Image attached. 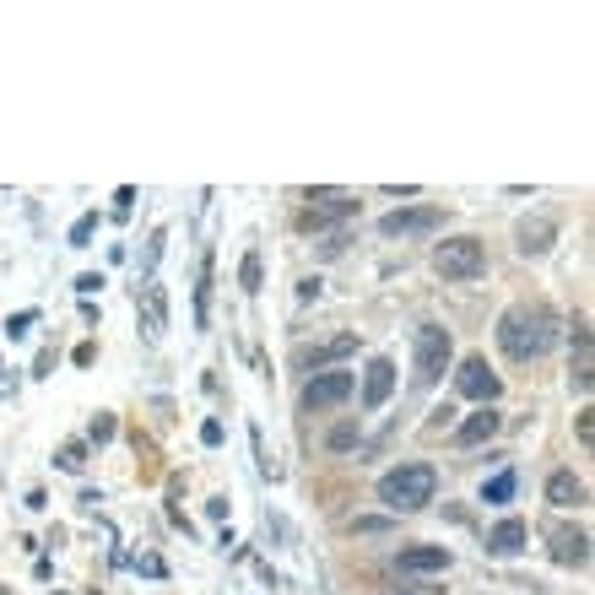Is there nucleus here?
I'll return each mask as SVG.
<instances>
[{
    "label": "nucleus",
    "mask_w": 595,
    "mask_h": 595,
    "mask_svg": "<svg viewBox=\"0 0 595 595\" xmlns=\"http://www.w3.org/2000/svg\"><path fill=\"white\" fill-rule=\"evenodd\" d=\"M552 341H558V314H552L547 303H514V309H504V320H498V347H504L514 363L547 357Z\"/></svg>",
    "instance_id": "1"
},
{
    "label": "nucleus",
    "mask_w": 595,
    "mask_h": 595,
    "mask_svg": "<svg viewBox=\"0 0 595 595\" xmlns=\"http://www.w3.org/2000/svg\"><path fill=\"white\" fill-rule=\"evenodd\" d=\"M433 493H439V471L422 466V460H406V466H395L379 476V504L390 514H417L433 504Z\"/></svg>",
    "instance_id": "2"
},
{
    "label": "nucleus",
    "mask_w": 595,
    "mask_h": 595,
    "mask_svg": "<svg viewBox=\"0 0 595 595\" xmlns=\"http://www.w3.org/2000/svg\"><path fill=\"white\" fill-rule=\"evenodd\" d=\"M449 357H455V347H449V330L422 325L417 336H412V379H417V390L439 385V379L449 374Z\"/></svg>",
    "instance_id": "3"
},
{
    "label": "nucleus",
    "mask_w": 595,
    "mask_h": 595,
    "mask_svg": "<svg viewBox=\"0 0 595 595\" xmlns=\"http://www.w3.org/2000/svg\"><path fill=\"white\" fill-rule=\"evenodd\" d=\"M433 271L444 276V282H471V276L487 271V249L482 238L460 233V238H444L439 249H433Z\"/></svg>",
    "instance_id": "4"
},
{
    "label": "nucleus",
    "mask_w": 595,
    "mask_h": 595,
    "mask_svg": "<svg viewBox=\"0 0 595 595\" xmlns=\"http://www.w3.org/2000/svg\"><path fill=\"white\" fill-rule=\"evenodd\" d=\"M347 395H352V374L347 368H325V374H309L303 406H309V412H330V406H341Z\"/></svg>",
    "instance_id": "5"
},
{
    "label": "nucleus",
    "mask_w": 595,
    "mask_h": 595,
    "mask_svg": "<svg viewBox=\"0 0 595 595\" xmlns=\"http://www.w3.org/2000/svg\"><path fill=\"white\" fill-rule=\"evenodd\" d=\"M455 385H460V395H471V401L493 406L498 390H504V379L487 368V357H466V363H460V374H455Z\"/></svg>",
    "instance_id": "6"
},
{
    "label": "nucleus",
    "mask_w": 595,
    "mask_h": 595,
    "mask_svg": "<svg viewBox=\"0 0 595 595\" xmlns=\"http://www.w3.org/2000/svg\"><path fill=\"white\" fill-rule=\"evenodd\" d=\"M439 222H444V211H439V206H412V211H390V217L379 222V233L406 238V233H433Z\"/></svg>",
    "instance_id": "7"
},
{
    "label": "nucleus",
    "mask_w": 595,
    "mask_h": 595,
    "mask_svg": "<svg viewBox=\"0 0 595 595\" xmlns=\"http://www.w3.org/2000/svg\"><path fill=\"white\" fill-rule=\"evenodd\" d=\"M347 352H357V336L352 330H341V336H330V341H320V347H303L298 352V368H314V374H325L336 357H347Z\"/></svg>",
    "instance_id": "8"
},
{
    "label": "nucleus",
    "mask_w": 595,
    "mask_h": 595,
    "mask_svg": "<svg viewBox=\"0 0 595 595\" xmlns=\"http://www.w3.org/2000/svg\"><path fill=\"white\" fill-rule=\"evenodd\" d=\"M390 390H395V363H390V357H374L368 374H363V406H368V412H379V406L390 401Z\"/></svg>",
    "instance_id": "9"
},
{
    "label": "nucleus",
    "mask_w": 595,
    "mask_h": 595,
    "mask_svg": "<svg viewBox=\"0 0 595 595\" xmlns=\"http://www.w3.org/2000/svg\"><path fill=\"white\" fill-rule=\"evenodd\" d=\"M498 428H504V417H498L493 406H476V412L455 428V444H460V449H476V444H487V439H493Z\"/></svg>",
    "instance_id": "10"
},
{
    "label": "nucleus",
    "mask_w": 595,
    "mask_h": 595,
    "mask_svg": "<svg viewBox=\"0 0 595 595\" xmlns=\"http://www.w3.org/2000/svg\"><path fill=\"white\" fill-rule=\"evenodd\" d=\"M357 211V195H347V190H309V222L320 228V222H330V217H352Z\"/></svg>",
    "instance_id": "11"
},
{
    "label": "nucleus",
    "mask_w": 595,
    "mask_h": 595,
    "mask_svg": "<svg viewBox=\"0 0 595 595\" xmlns=\"http://www.w3.org/2000/svg\"><path fill=\"white\" fill-rule=\"evenodd\" d=\"M449 563H455L449 547H401V558H395L401 574H444Z\"/></svg>",
    "instance_id": "12"
},
{
    "label": "nucleus",
    "mask_w": 595,
    "mask_h": 595,
    "mask_svg": "<svg viewBox=\"0 0 595 595\" xmlns=\"http://www.w3.org/2000/svg\"><path fill=\"white\" fill-rule=\"evenodd\" d=\"M514 238H520V255L536 260V255H547V249H552V238H558V222H552V217H525Z\"/></svg>",
    "instance_id": "13"
},
{
    "label": "nucleus",
    "mask_w": 595,
    "mask_h": 595,
    "mask_svg": "<svg viewBox=\"0 0 595 595\" xmlns=\"http://www.w3.org/2000/svg\"><path fill=\"white\" fill-rule=\"evenodd\" d=\"M141 330H147V341H157L168 330V293L157 282L141 287Z\"/></svg>",
    "instance_id": "14"
},
{
    "label": "nucleus",
    "mask_w": 595,
    "mask_h": 595,
    "mask_svg": "<svg viewBox=\"0 0 595 595\" xmlns=\"http://www.w3.org/2000/svg\"><path fill=\"white\" fill-rule=\"evenodd\" d=\"M552 558L563 568H585L590 563V536L585 531H552Z\"/></svg>",
    "instance_id": "15"
},
{
    "label": "nucleus",
    "mask_w": 595,
    "mask_h": 595,
    "mask_svg": "<svg viewBox=\"0 0 595 595\" xmlns=\"http://www.w3.org/2000/svg\"><path fill=\"white\" fill-rule=\"evenodd\" d=\"M520 547H525V520H498L493 531H487V552H493V558H514Z\"/></svg>",
    "instance_id": "16"
},
{
    "label": "nucleus",
    "mask_w": 595,
    "mask_h": 595,
    "mask_svg": "<svg viewBox=\"0 0 595 595\" xmlns=\"http://www.w3.org/2000/svg\"><path fill=\"white\" fill-rule=\"evenodd\" d=\"M547 504H552V509H574V504H585V482H579L574 471H552V482H547Z\"/></svg>",
    "instance_id": "17"
},
{
    "label": "nucleus",
    "mask_w": 595,
    "mask_h": 595,
    "mask_svg": "<svg viewBox=\"0 0 595 595\" xmlns=\"http://www.w3.org/2000/svg\"><path fill=\"white\" fill-rule=\"evenodd\" d=\"M590 379H595V374H590V330L579 325V330H574V385L590 390Z\"/></svg>",
    "instance_id": "18"
},
{
    "label": "nucleus",
    "mask_w": 595,
    "mask_h": 595,
    "mask_svg": "<svg viewBox=\"0 0 595 595\" xmlns=\"http://www.w3.org/2000/svg\"><path fill=\"white\" fill-rule=\"evenodd\" d=\"M509 498H514V471L493 476V482L482 487V504H509Z\"/></svg>",
    "instance_id": "19"
},
{
    "label": "nucleus",
    "mask_w": 595,
    "mask_h": 595,
    "mask_svg": "<svg viewBox=\"0 0 595 595\" xmlns=\"http://www.w3.org/2000/svg\"><path fill=\"white\" fill-rule=\"evenodd\" d=\"M238 282H244V293H260V255L249 249L244 266H238Z\"/></svg>",
    "instance_id": "20"
},
{
    "label": "nucleus",
    "mask_w": 595,
    "mask_h": 595,
    "mask_svg": "<svg viewBox=\"0 0 595 595\" xmlns=\"http://www.w3.org/2000/svg\"><path fill=\"white\" fill-rule=\"evenodd\" d=\"M206 298H211V255H201V287H195V314L206 320Z\"/></svg>",
    "instance_id": "21"
},
{
    "label": "nucleus",
    "mask_w": 595,
    "mask_h": 595,
    "mask_svg": "<svg viewBox=\"0 0 595 595\" xmlns=\"http://www.w3.org/2000/svg\"><path fill=\"white\" fill-rule=\"evenodd\" d=\"M82 466H87V449L82 444H65L60 449V471H82Z\"/></svg>",
    "instance_id": "22"
},
{
    "label": "nucleus",
    "mask_w": 595,
    "mask_h": 595,
    "mask_svg": "<svg viewBox=\"0 0 595 595\" xmlns=\"http://www.w3.org/2000/svg\"><path fill=\"white\" fill-rule=\"evenodd\" d=\"M109 439H114V417L98 412V417H92V444H109Z\"/></svg>",
    "instance_id": "23"
},
{
    "label": "nucleus",
    "mask_w": 595,
    "mask_h": 595,
    "mask_svg": "<svg viewBox=\"0 0 595 595\" xmlns=\"http://www.w3.org/2000/svg\"><path fill=\"white\" fill-rule=\"evenodd\" d=\"M579 444H595V412H590V406H585V412H579Z\"/></svg>",
    "instance_id": "24"
},
{
    "label": "nucleus",
    "mask_w": 595,
    "mask_h": 595,
    "mask_svg": "<svg viewBox=\"0 0 595 595\" xmlns=\"http://www.w3.org/2000/svg\"><path fill=\"white\" fill-rule=\"evenodd\" d=\"M92 228H98V217H82V222L71 228V244H87V238H92Z\"/></svg>",
    "instance_id": "25"
},
{
    "label": "nucleus",
    "mask_w": 595,
    "mask_h": 595,
    "mask_svg": "<svg viewBox=\"0 0 595 595\" xmlns=\"http://www.w3.org/2000/svg\"><path fill=\"white\" fill-rule=\"evenodd\" d=\"M33 320H38V314H33V309H22V314H17V320H11V325H6V330H11V336H22V330H28V325H33Z\"/></svg>",
    "instance_id": "26"
},
{
    "label": "nucleus",
    "mask_w": 595,
    "mask_h": 595,
    "mask_svg": "<svg viewBox=\"0 0 595 595\" xmlns=\"http://www.w3.org/2000/svg\"><path fill=\"white\" fill-rule=\"evenodd\" d=\"M357 439V428H336V433H330V449H347Z\"/></svg>",
    "instance_id": "27"
},
{
    "label": "nucleus",
    "mask_w": 595,
    "mask_h": 595,
    "mask_svg": "<svg viewBox=\"0 0 595 595\" xmlns=\"http://www.w3.org/2000/svg\"><path fill=\"white\" fill-rule=\"evenodd\" d=\"M130 201H136V190H130V184H125V190L114 195V211H119V217H125V211H130Z\"/></svg>",
    "instance_id": "28"
},
{
    "label": "nucleus",
    "mask_w": 595,
    "mask_h": 595,
    "mask_svg": "<svg viewBox=\"0 0 595 595\" xmlns=\"http://www.w3.org/2000/svg\"><path fill=\"white\" fill-rule=\"evenodd\" d=\"M0 595H6V590H0Z\"/></svg>",
    "instance_id": "29"
}]
</instances>
